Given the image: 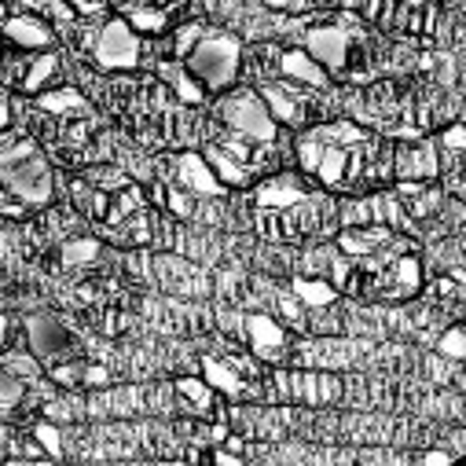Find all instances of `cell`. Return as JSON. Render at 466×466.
I'll list each match as a JSON object with an SVG mask.
<instances>
[{"instance_id":"1","label":"cell","mask_w":466,"mask_h":466,"mask_svg":"<svg viewBox=\"0 0 466 466\" xmlns=\"http://www.w3.org/2000/svg\"><path fill=\"white\" fill-rule=\"evenodd\" d=\"M379 140L368 137L360 126L353 122H330V126H316L298 140V158L301 169L312 173L319 184L327 187H368L379 177Z\"/></svg>"},{"instance_id":"2","label":"cell","mask_w":466,"mask_h":466,"mask_svg":"<svg viewBox=\"0 0 466 466\" xmlns=\"http://www.w3.org/2000/svg\"><path fill=\"white\" fill-rule=\"evenodd\" d=\"M5 191L26 206L52 202V166L34 140H5Z\"/></svg>"},{"instance_id":"3","label":"cell","mask_w":466,"mask_h":466,"mask_svg":"<svg viewBox=\"0 0 466 466\" xmlns=\"http://www.w3.org/2000/svg\"><path fill=\"white\" fill-rule=\"evenodd\" d=\"M187 70L209 88V92H224L236 85L239 77V66H243V45L239 37H231V34H206L191 56L184 59Z\"/></svg>"},{"instance_id":"4","label":"cell","mask_w":466,"mask_h":466,"mask_svg":"<svg viewBox=\"0 0 466 466\" xmlns=\"http://www.w3.org/2000/svg\"><path fill=\"white\" fill-rule=\"evenodd\" d=\"M217 118L239 137H250L258 144H276L279 137V126H276V114L268 110L265 96L261 92H250V88H239L217 103Z\"/></svg>"},{"instance_id":"5","label":"cell","mask_w":466,"mask_h":466,"mask_svg":"<svg viewBox=\"0 0 466 466\" xmlns=\"http://www.w3.org/2000/svg\"><path fill=\"white\" fill-rule=\"evenodd\" d=\"M327 217H330L327 198L309 195L305 202L287 206V209H261L258 224H261L265 236H272V239H305V236H312V231H319V224Z\"/></svg>"},{"instance_id":"6","label":"cell","mask_w":466,"mask_h":466,"mask_svg":"<svg viewBox=\"0 0 466 466\" xmlns=\"http://www.w3.org/2000/svg\"><path fill=\"white\" fill-rule=\"evenodd\" d=\"M140 56H144V45H140L129 19H103L99 23L92 59L103 70H133V66H140Z\"/></svg>"},{"instance_id":"7","label":"cell","mask_w":466,"mask_h":466,"mask_svg":"<svg viewBox=\"0 0 466 466\" xmlns=\"http://www.w3.org/2000/svg\"><path fill=\"white\" fill-rule=\"evenodd\" d=\"M26 341L34 349V357L45 360V364H59V360H70L74 357V330L59 319V316H30L26 319Z\"/></svg>"},{"instance_id":"8","label":"cell","mask_w":466,"mask_h":466,"mask_svg":"<svg viewBox=\"0 0 466 466\" xmlns=\"http://www.w3.org/2000/svg\"><path fill=\"white\" fill-rule=\"evenodd\" d=\"M305 52L327 74H345L349 63H353V34L345 26H312L305 34Z\"/></svg>"},{"instance_id":"9","label":"cell","mask_w":466,"mask_h":466,"mask_svg":"<svg viewBox=\"0 0 466 466\" xmlns=\"http://www.w3.org/2000/svg\"><path fill=\"white\" fill-rule=\"evenodd\" d=\"M173 184L191 191V195H206V198H217V195L228 191V184L213 173L206 155H195V151H184V155L173 158Z\"/></svg>"},{"instance_id":"10","label":"cell","mask_w":466,"mask_h":466,"mask_svg":"<svg viewBox=\"0 0 466 466\" xmlns=\"http://www.w3.org/2000/svg\"><path fill=\"white\" fill-rule=\"evenodd\" d=\"M243 327H247V338H250L254 353L261 360H272V364L283 360V353H287V330L272 316H247Z\"/></svg>"},{"instance_id":"11","label":"cell","mask_w":466,"mask_h":466,"mask_svg":"<svg viewBox=\"0 0 466 466\" xmlns=\"http://www.w3.org/2000/svg\"><path fill=\"white\" fill-rule=\"evenodd\" d=\"M261 96L268 103V110L276 114V122H287V126H301L305 122V96L298 85H287V81H265L261 85Z\"/></svg>"},{"instance_id":"12","label":"cell","mask_w":466,"mask_h":466,"mask_svg":"<svg viewBox=\"0 0 466 466\" xmlns=\"http://www.w3.org/2000/svg\"><path fill=\"white\" fill-rule=\"evenodd\" d=\"M305 198H309V187H305L294 173H276V177H268L265 184H258V195H254L258 209H287V206H298V202H305Z\"/></svg>"},{"instance_id":"13","label":"cell","mask_w":466,"mask_h":466,"mask_svg":"<svg viewBox=\"0 0 466 466\" xmlns=\"http://www.w3.org/2000/svg\"><path fill=\"white\" fill-rule=\"evenodd\" d=\"M390 243H393L390 224H357V228H345L341 239H338V247H341L349 258H357V261L379 254V250L390 247Z\"/></svg>"},{"instance_id":"14","label":"cell","mask_w":466,"mask_h":466,"mask_svg":"<svg viewBox=\"0 0 466 466\" xmlns=\"http://www.w3.org/2000/svg\"><path fill=\"white\" fill-rule=\"evenodd\" d=\"M5 34L23 52H48L52 48V30L41 19H34V15H8Z\"/></svg>"},{"instance_id":"15","label":"cell","mask_w":466,"mask_h":466,"mask_svg":"<svg viewBox=\"0 0 466 466\" xmlns=\"http://www.w3.org/2000/svg\"><path fill=\"white\" fill-rule=\"evenodd\" d=\"M279 74H283L287 81L305 85V88H327V81H330V74H327L309 52H301V48L283 52V59H279Z\"/></svg>"},{"instance_id":"16","label":"cell","mask_w":466,"mask_h":466,"mask_svg":"<svg viewBox=\"0 0 466 466\" xmlns=\"http://www.w3.org/2000/svg\"><path fill=\"white\" fill-rule=\"evenodd\" d=\"M437 173V155L433 144H415V147H400L397 155V177L400 180H426Z\"/></svg>"},{"instance_id":"17","label":"cell","mask_w":466,"mask_h":466,"mask_svg":"<svg viewBox=\"0 0 466 466\" xmlns=\"http://www.w3.org/2000/svg\"><path fill=\"white\" fill-rule=\"evenodd\" d=\"M206 162L213 166V173H217L228 187H247V184L254 180V169L243 166L236 155H228L220 144H209V147H206Z\"/></svg>"},{"instance_id":"18","label":"cell","mask_w":466,"mask_h":466,"mask_svg":"<svg viewBox=\"0 0 466 466\" xmlns=\"http://www.w3.org/2000/svg\"><path fill=\"white\" fill-rule=\"evenodd\" d=\"M202 371H206V382H209L217 393H224V397H247V393H250L243 371H236L231 364H220V360L206 357V360H202Z\"/></svg>"},{"instance_id":"19","label":"cell","mask_w":466,"mask_h":466,"mask_svg":"<svg viewBox=\"0 0 466 466\" xmlns=\"http://www.w3.org/2000/svg\"><path fill=\"white\" fill-rule=\"evenodd\" d=\"M158 74L169 81V88H173L184 103H202V99H206V85L187 70V63H162Z\"/></svg>"},{"instance_id":"20","label":"cell","mask_w":466,"mask_h":466,"mask_svg":"<svg viewBox=\"0 0 466 466\" xmlns=\"http://www.w3.org/2000/svg\"><path fill=\"white\" fill-rule=\"evenodd\" d=\"M37 106L45 110V114H59V118H63V114H81V118H85V114H88V103H85V96L77 92V88H56V92H41L37 96Z\"/></svg>"},{"instance_id":"21","label":"cell","mask_w":466,"mask_h":466,"mask_svg":"<svg viewBox=\"0 0 466 466\" xmlns=\"http://www.w3.org/2000/svg\"><path fill=\"white\" fill-rule=\"evenodd\" d=\"M177 393L184 400V411L206 415L213 408V386L206 379H177Z\"/></svg>"},{"instance_id":"22","label":"cell","mask_w":466,"mask_h":466,"mask_svg":"<svg viewBox=\"0 0 466 466\" xmlns=\"http://www.w3.org/2000/svg\"><path fill=\"white\" fill-rule=\"evenodd\" d=\"M294 294H298V301L309 305V309H327V305L338 298V290H334L327 279H309V276H298V279H294Z\"/></svg>"},{"instance_id":"23","label":"cell","mask_w":466,"mask_h":466,"mask_svg":"<svg viewBox=\"0 0 466 466\" xmlns=\"http://www.w3.org/2000/svg\"><path fill=\"white\" fill-rule=\"evenodd\" d=\"M126 19L140 34H162L169 26V12L166 8H151V5H129L126 8Z\"/></svg>"},{"instance_id":"24","label":"cell","mask_w":466,"mask_h":466,"mask_svg":"<svg viewBox=\"0 0 466 466\" xmlns=\"http://www.w3.org/2000/svg\"><path fill=\"white\" fill-rule=\"evenodd\" d=\"M56 74H59V59H56V52H41V56L30 63V70H26L23 92H41Z\"/></svg>"},{"instance_id":"25","label":"cell","mask_w":466,"mask_h":466,"mask_svg":"<svg viewBox=\"0 0 466 466\" xmlns=\"http://www.w3.org/2000/svg\"><path fill=\"white\" fill-rule=\"evenodd\" d=\"M144 209V191L137 187V184H129L126 191H118L114 195V206H110V217H106V224L114 228V224H122L126 217H133V213H140Z\"/></svg>"},{"instance_id":"26","label":"cell","mask_w":466,"mask_h":466,"mask_svg":"<svg viewBox=\"0 0 466 466\" xmlns=\"http://www.w3.org/2000/svg\"><path fill=\"white\" fill-rule=\"evenodd\" d=\"M99 258V243L96 239H70L63 243V265L77 268V265H92Z\"/></svg>"},{"instance_id":"27","label":"cell","mask_w":466,"mask_h":466,"mask_svg":"<svg viewBox=\"0 0 466 466\" xmlns=\"http://www.w3.org/2000/svg\"><path fill=\"white\" fill-rule=\"evenodd\" d=\"M202 37H206L202 23H184V26H177V37H173V52L187 59V56H191V48H195Z\"/></svg>"},{"instance_id":"28","label":"cell","mask_w":466,"mask_h":466,"mask_svg":"<svg viewBox=\"0 0 466 466\" xmlns=\"http://www.w3.org/2000/svg\"><path fill=\"white\" fill-rule=\"evenodd\" d=\"M88 180H92L96 187L110 191V195H118V191L129 187V177H126L122 169H96V173H88Z\"/></svg>"},{"instance_id":"29","label":"cell","mask_w":466,"mask_h":466,"mask_svg":"<svg viewBox=\"0 0 466 466\" xmlns=\"http://www.w3.org/2000/svg\"><path fill=\"white\" fill-rule=\"evenodd\" d=\"M437 349H441L448 360H462V357H466V330H462V327H451V330L437 341Z\"/></svg>"},{"instance_id":"30","label":"cell","mask_w":466,"mask_h":466,"mask_svg":"<svg viewBox=\"0 0 466 466\" xmlns=\"http://www.w3.org/2000/svg\"><path fill=\"white\" fill-rule=\"evenodd\" d=\"M34 437L48 448V455H52V459H59V455H63V433H59V426H52V422H37V426H34Z\"/></svg>"},{"instance_id":"31","label":"cell","mask_w":466,"mask_h":466,"mask_svg":"<svg viewBox=\"0 0 466 466\" xmlns=\"http://www.w3.org/2000/svg\"><path fill=\"white\" fill-rule=\"evenodd\" d=\"M26 397V386L23 379H15V371H5V411H12L19 400Z\"/></svg>"},{"instance_id":"32","label":"cell","mask_w":466,"mask_h":466,"mask_svg":"<svg viewBox=\"0 0 466 466\" xmlns=\"http://www.w3.org/2000/svg\"><path fill=\"white\" fill-rule=\"evenodd\" d=\"M166 206L177 213V217H191V191H184V187H169V195H166Z\"/></svg>"},{"instance_id":"33","label":"cell","mask_w":466,"mask_h":466,"mask_svg":"<svg viewBox=\"0 0 466 466\" xmlns=\"http://www.w3.org/2000/svg\"><path fill=\"white\" fill-rule=\"evenodd\" d=\"M66 5H70L81 19H103V8H106L103 0H66Z\"/></svg>"},{"instance_id":"34","label":"cell","mask_w":466,"mask_h":466,"mask_svg":"<svg viewBox=\"0 0 466 466\" xmlns=\"http://www.w3.org/2000/svg\"><path fill=\"white\" fill-rule=\"evenodd\" d=\"M81 375H85V371H81V368H74V364H56V368H52V379H56L59 386H74Z\"/></svg>"},{"instance_id":"35","label":"cell","mask_w":466,"mask_h":466,"mask_svg":"<svg viewBox=\"0 0 466 466\" xmlns=\"http://www.w3.org/2000/svg\"><path fill=\"white\" fill-rule=\"evenodd\" d=\"M8 371H19V375L37 379V364H34L30 357H8Z\"/></svg>"},{"instance_id":"36","label":"cell","mask_w":466,"mask_h":466,"mask_svg":"<svg viewBox=\"0 0 466 466\" xmlns=\"http://www.w3.org/2000/svg\"><path fill=\"white\" fill-rule=\"evenodd\" d=\"M444 147H451V151H466V129H462V126H451V129L444 133Z\"/></svg>"},{"instance_id":"37","label":"cell","mask_w":466,"mask_h":466,"mask_svg":"<svg viewBox=\"0 0 466 466\" xmlns=\"http://www.w3.org/2000/svg\"><path fill=\"white\" fill-rule=\"evenodd\" d=\"M85 382H88V386H106L110 375H106L103 368H88V371H85Z\"/></svg>"},{"instance_id":"38","label":"cell","mask_w":466,"mask_h":466,"mask_svg":"<svg viewBox=\"0 0 466 466\" xmlns=\"http://www.w3.org/2000/svg\"><path fill=\"white\" fill-rule=\"evenodd\" d=\"M426 462H451V451H426Z\"/></svg>"},{"instance_id":"39","label":"cell","mask_w":466,"mask_h":466,"mask_svg":"<svg viewBox=\"0 0 466 466\" xmlns=\"http://www.w3.org/2000/svg\"><path fill=\"white\" fill-rule=\"evenodd\" d=\"M213 459L224 466H239V455H228V451H213Z\"/></svg>"},{"instance_id":"40","label":"cell","mask_w":466,"mask_h":466,"mask_svg":"<svg viewBox=\"0 0 466 466\" xmlns=\"http://www.w3.org/2000/svg\"><path fill=\"white\" fill-rule=\"evenodd\" d=\"M272 8H301V0H265Z\"/></svg>"},{"instance_id":"41","label":"cell","mask_w":466,"mask_h":466,"mask_svg":"<svg viewBox=\"0 0 466 466\" xmlns=\"http://www.w3.org/2000/svg\"><path fill=\"white\" fill-rule=\"evenodd\" d=\"M455 5H466V0H455Z\"/></svg>"}]
</instances>
